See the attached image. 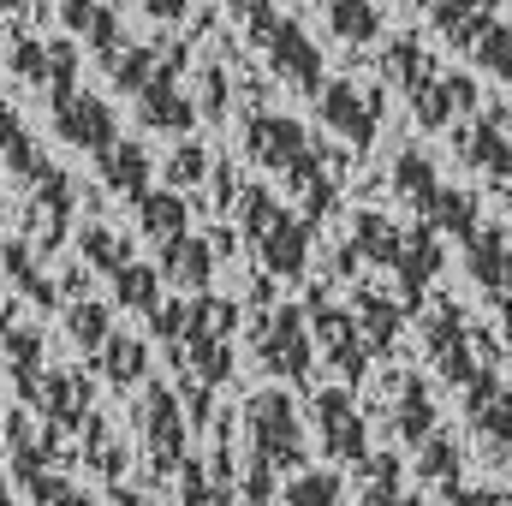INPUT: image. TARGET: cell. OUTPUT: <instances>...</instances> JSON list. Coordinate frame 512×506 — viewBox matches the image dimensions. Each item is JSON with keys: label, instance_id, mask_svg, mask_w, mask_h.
Returning a JSON list of instances; mask_svg holds the SVG:
<instances>
[{"label": "cell", "instance_id": "cell-31", "mask_svg": "<svg viewBox=\"0 0 512 506\" xmlns=\"http://www.w3.org/2000/svg\"><path fill=\"white\" fill-rule=\"evenodd\" d=\"M66 328H72V346H78V352H96V358H102V346L114 340L108 304H96V298H72V304H66Z\"/></svg>", "mask_w": 512, "mask_h": 506}, {"label": "cell", "instance_id": "cell-62", "mask_svg": "<svg viewBox=\"0 0 512 506\" xmlns=\"http://www.w3.org/2000/svg\"><path fill=\"white\" fill-rule=\"evenodd\" d=\"M501 310H507V328H512V298H507V304H501Z\"/></svg>", "mask_w": 512, "mask_h": 506}, {"label": "cell", "instance_id": "cell-45", "mask_svg": "<svg viewBox=\"0 0 512 506\" xmlns=\"http://www.w3.org/2000/svg\"><path fill=\"white\" fill-rule=\"evenodd\" d=\"M179 506H227V483L203 465H179Z\"/></svg>", "mask_w": 512, "mask_h": 506}, {"label": "cell", "instance_id": "cell-16", "mask_svg": "<svg viewBox=\"0 0 512 506\" xmlns=\"http://www.w3.org/2000/svg\"><path fill=\"white\" fill-rule=\"evenodd\" d=\"M24 405H36L54 429H72V423H84V411H90V381L72 376V370H42L36 393H30Z\"/></svg>", "mask_w": 512, "mask_h": 506}, {"label": "cell", "instance_id": "cell-24", "mask_svg": "<svg viewBox=\"0 0 512 506\" xmlns=\"http://www.w3.org/2000/svg\"><path fill=\"white\" fill-rule=\"evenodd\" d=\"M0 131H6V173H12V179L36 185V179H48V173H54V161L36 149V137L24 131V120H18V108H12V102L0 108Z\"/></svg>", "mask_w": 512, "mask_h": 506}, {"label": "cell", "instance_id": "cell-15", "mask_svg": "<svg viewBox=\"0 0 512 506\" xmlns=\"http://www.w3.org/2000/svg\"><path fill=\"white\" fill-rule=\"evenodd\" d=\"M465 423L501 453V447H512V387H501V376L489 370V376H477L471 387H465Z\"/></svg>", "mask_w": 512, "mask_h": 506}, {"label": "cell", "instance_id": "cell-39", "mask_svg": "<svg viewBox=\"0 0 512 506\" xmlns=\"http://www.w3.org/2000/svg\"><path fill=\"white\" fill-rule=\"evenodd\" d=\"M233 328H239V304L233 298H215V292L191 298V340H227Z\"/></svg>", "mask_w": 512, "mask_h": 506}, {"label": "cell", "instance_id": "cell-2", "mask_svg": "<svg viewBox=\"0 0 512 506\" xmlns=\"http://www.w3.org/2000/svg\"><path fill=\"white\" fill-rule=\"evenodd\" d=\"M251 346H256V364H262L274 381H310L316 334H310V322H304L298 304H280V310H268V316L256 310Z\"/></svg>", "mask_w": 512, "mask_h": 506}, {"label": "cell", "instance_id": "cell-29", "mask_svg": "<svg viewBox=\"0 0 512 506\" xmlns=\"http://www.w3.org/2000/svg\"><path fill=\"white\" fill-rule=\"evenodd\" d=\"M167 66V48H143V42H126L114 60H108V72H114V84H120V96H143L149 84H155V72Z\"/></svg>", "mask_w": 512, "mask_h": 506}, {"label": "cell", "instance_id": "cell-53", "mask_svg": "<svg viewBox=\"0 0 512 506\" xmlns=\"http://www.w3.org/2000/svg\"><path fill=\"white\" fill-rule=\"evenodd\" d=\"M48 48H54V84H48V90H54V96L78 90V84H72V78H78V54H72V42H48Z\"/></svg>", "mask_w": 512, "mask_h": 506}, {"label": "cell", "instance_id": "cell-32", "mask_svg": "<svg viewBox=\"0 0 512 506\" xmlns=\"http://www.w3.org/2000/svg\"><path fill=\"white\" fill-rule=\"evenodd\" d=\"M328 6V24H334V36L340 42H376L382 36V12H376V0H322Z\"/></svg>", "mask_w": 512, "mask_h": 506}, {"label": "cell", "instance_id": "cell-61", "mask_svg": "<svg viewBox=\"0 0 512 506\" xmlns=\"http://www.w3.org/2000/svg\"><path fill=\"white\" fill-rule=\"evenodd\" d=\"M18 6H24V0H6V12H12V18H18Z\"/></svg>", "mask_w": 512, "mask_h": 506}, {"label": "cell", "instance_id": "cell-46", "mask_svg": "<svg viewBox=\"0 0 512 506\" xmlns=\"http://www.w3.org/2000/svg\"><path fill=\"white\" fill-rule=\"evenodd\" d=\"M286 506H340V477L334 471H298L286 483Z\"/></svg>", "mask_w": 512, "mask_h": 506}, {"label": "cell", "instance_id": "cell-27", "mask_svg": "<svg viewBox=\"0 0 512 506\" xmlns=\"http://www.w3.org/2000/svg\"><path fill=\"white\" fill-rule=\"evenodd\" d=\"M441 274V239L435 227H411V245H405V262H399V280H405V304H417V292Z\"/></svg>", "mask_w": 512, "mask_h": 506}, {"label": "cell", "instance_id": "cell-56", "mask_svg": "<svg viewBox=\"0 0 512 506\" xmlns=\"http://www.w3.org/2000/svg\"><path fill=\"white\" fill-rule=\"evenodd\" d=\"M447 506H512L501 489H447Z\"/></svg>", "mask_w": 512, "mask_h": 506}, {"label": "cell", "instance_id": "cell-51", "mask_svg": "<svg viewBox=\"0 0 512 506\" xmlns=\"http://www.w3.org/2000/svg\"><path fill=\"white\" fill-rule=\"evenodd\" d=\"M227 6H233V18L251 30V42L262 48V36H268V30H274V18H280V12H274V0H227Z\"/></svg>", "mask_w": 512, "mask_h": 506}, {"label": "cell", "instance_id": "cell-57", "mask_svg": "<svg viewBox=\"0 0 512 506\" xmlns=\"http://www.w3.org/2000/svg\"><path fill=\"white\" fill-rule=\"evenodd\" d=\"M447 90H453V102H459V114H477V108H483V96H477V84H471L465 72H447Z\"/></svg>", "mask_w": 512, "mask_h": 506}, {"label": "cell", "instance_id": "cell-4", "mask_svg": "<svg viewBox=\"0 0 512 506\" xmlns=\"http://www.w3.org/2000/svg\"><path fill=\"white\" fill-rule=\"evenodd\" d=\"M137 423H143V453H149V471L155 477H173L185 465V447H191V417L179 405V393L167 381H149L143 387V405H137Z\"/></svg>", "mask_w": 512, "mask_h": 506}, {"label": "cell", "instance_id": "cell-11", "mask_svg": "<svg viewBox=\"0 0 512 506\" xmlns=\"http://www.w3.org/2000/svg\"><path fill=\"white\" fill-rule=\"evenodd\" d=\"M66 233H72V185H66L60 167H54V173L36 179L30 197H24V239H30L36 251H60Z\"/></svg>", "mask_w": 512, "mask_h": 506}, {"label": "cell", "instance_id": "cell-50", "mask_svg": "<svg viewBox=\"0 0 512 506\" xmlns=\"http://www.w3.org/2000/svg\"><path fill=\"white\" fill-rule=\"evenodd\" d=\"M84 42H90V48L102 54V66H108V60H114V54L126 48V36H120V12H114V6H96V18H90Z\"/></svg>", "mask_w": 512, "mask_h": 506}, {"label": "cell", "instance_id": "cell-41", "mask_svg": "<svg viewBox=\"0 0 512 506\" xmlns=\"http://www.w3.org/2000/svg\"><path fill=\"white\" fill-rule=\"evenodd\" d=\"M78 251H84L90 268H102V274H120V268L137 262V256H131V239L108 233V227H84V233H78Z\"/></svg>", "mask_w": 512, "mask_h": 506}, {"label": "cell", "instance_id": "cell-49", "mask_svg": "<svg viewBox=\"0 0 512 506\" xmlns=\"http://www.w3.org/2000/svg\"><path fill=\"white\" fill-rule=\"evenodd\" d=\"M358 471H364V495H370V506L382 501V495H399V489H405V483H399V459H393V453H370Z\"/></svg>", "mask_w": 512, "mask_h": 506}, {"label": "cell", "instance_id": "cell-35", "mask_svg": "<svg viewBox=\"0 0 512 506\" xmlns=\"http://www.w3.org/2000/svg\"><path fill=\"white\" fill-rule=\"evenodd\" d=\"M393 191H399V197H411L417 209H429V197L441 191V179H435V161H429L423 149H405V155L393 161Z\"/></svg>", "mask_w": 512, "mask_h": 506}, {"label": "cell", "instance_id": "cell-58", "mask_svg": "<svg viewBox=\"0 0 512 506\" xmlns=\"http://www.w3.org/2000/svg\"><path fill=\"white\" fill-rule=\"evenodd\" d=\"M143 12H149L155 24H179V18H185V0H143Z\"/></svg>", "mask_w": 512, "mask_h": 506}, {"label": "cell", "instance_id": "cell-36", "mask_svg": "<svg viewBox=\"0 0 512 506\" xmlns=\"http://www.w3.org/2000/svg\"><path fill=\"white\" fill-rule=\"evenodd\" d=\"M417 477L435 483V489H459V447L447 429H435L423 447H417Z\"/></svg>", "mask_w": 512, "mask_h": 506}, {"label": "cell", "instance_id": "cell-44", "mask_svg": "<svg viewBox=\"0 0 512 506\" xmlns=\"http://www.w3.org/2000/svg\"><path fill=\"white\" fill-rule=\"evenodd\" d=\"M215 173V155L203 149V143H179L173 155H167V185L173 191H191V185H203Z\"/></svg>", "mask_w": 512, "mask_h": 506}, {"label": "cell", "instance_id": "cell-30", "mask_svg": "<svg viewBox=\"0 0 512 506\" xmlns=\"http://www.w3.org/2000/svg\"><path fill=\"white\" fill-rule=\"evenodd\" d=\"M6 280H12L18 292H30L36 304H48V310L60 304V292H54V280H48V274L36 268V256H30V245H24V233H12V239H6Z\"/></svg>", "mask_w": 512, "mask_h": 506}, {"label": "cell", "instance_id": "cell-52", "mask_svg": "<svg viewBox=\"0 0 512 506\" xmlns=\"http://www.w3.org/2000/svg\"><path fill=\"white\" fill-rule=\"evenodd\" d=\"M274 471H280V465H268V459H256V453H251V465H245V501H251V506L274 501Z\"/></svg>", "mask_w": 512, "mask_h": 506}, {"label": "cell", "instance_id": "cell-14", "mask_svg": "<svg viewBox=\"0 0 512 506\" xmlns=\"http://www.w3.org/2000/svg\"><path fill=\"white\" fill-rule=\"evenodd\" d=\"M453 143H459V161H471L477 173L512 179V131H507V120H501V108L471 114V126L453 131Z\"/></svg>", "mask_w": 512, "mask_h": 506}, {"label": "cell", "instance_id": "cell-20", "mask_svg": "<svg viewBox=\"0 0 512 506\" xmlns=\"http://www.w3.org/2000/svg\"><path fill=\"white\" fill-rule=\"evenodd\" d=\"M465 268H471V280L489 292V298H512V245L495 233V227H483L471 245H465Z\"/></svg>", "mask_w": 512, "mask_h": 506}, {"label": "cell", "instance_id": "cell-6", "mask_svg": "<svg viewBox=\"0 0 512 506\" xmlns=\"http://www.w3.org/2000/svg\"><path fill=\"white\" fill-rule=\"evenodd\" d=\"M310 334H316V352L340 370V381H364V370H370V340H364V328H358L352 310H340L328 298H310Z\"/></svg>", "mask_w": 512, "mask_h": 506}, {"label": "cell", "instance_id": "cell-33", "mask_svg": "<svg viewBox=\"0 0 512 506\" xmlns=\"http://www.w3.org/2000/svg\"><path fill=\"white\" fill-rule=\"evenodd\" d=\"M102 376L114 381V387H137V381L149 376V352H143V340L137 334H114L108 346H102Z\"/></svg>", "mask_w": 512, "mask_h": 506}, {"label": "cell", "instance_id": "cell-25", "mask_svg": "<svg viewBox=\"0 0 512 506\" xmlns=\"http://www.w3.org/2000/svg\"><path fill=\"white\" fill-rule=\"evenodd\" d=\"M423 221H429L435 233H453L459 245H471V239L483 233V221H477V197H471V191H453V185H441V191L429 197Z\"/></svg>", "mask_w": 512, "mask_h": 506}, {"label": "cell", "instance_id": "cell-59", "mask_svg": "<svg viewBox=\"0 0 512 506\" xmlns=\"http://www.w3.org/2000/svg\"><path fill=\"white\" fill-rule=\"evenodd\" d=\"M48 506H96V501H90L84 489H72V483H66V489H60V495H54V501H48Z\"/></svg>", "mask_w": 512, "mask_h": 506}, {"label": "cell", "instance_id": "cell-28", "mask_svg": "<svg viewBox=\"0 0 512 506\" xmlns=\"http://www.w3.org/2000/svg\"><path fill=\"white\" fill-rule=\"evenodd\" d=\"M6 376H12V387H18L24 399L36 393V381H42V334H36V328L6 322Z\"/></svg>", "mask_w": 512, "mask_h": 506}, {"label": "cell", "instance_id": "cell-37", "mask_svg": "<svg viewBox=\"0 0 512 506\" xmlns=\"http://www.w3.org/2000/svg\"><path fill=\"white\" fill-rule=\"evenodd\" d=\"M185 381H203V387L233 381V352H227V340H185Z\"/></svg>", "mask_w": 512, "mask_h": 506}, {"label": "cell", "instance_id": "cell-13", "mask_svg": "<svg viewBox=\"0 0 512 506\" xmlns=\"http://www.w3.org/2000/svg\"><path fill=\"white\" fill-rule=\"evenodd\" d=\"M179 72H185V48H167V66H161V72H155V84L137 96V114H143V126H149V131H191V126H197V114H203V108H197V102H185V90L173 84Z\"/></svg>", "mask_w": 512, "mask_h": 506}, {"label": "cell", "instance_id": "cell-55", "mask_svg": "<svg viewBox=\"0 0 512 506\" xmlns=\"http://www.w3.org/2000/svg\"><path fill=\"white\" fill-rule=\"evenodd\" d=\"M96 6H102V0H60L66 30H72V36H84V30H90V18H96Z\"/></svg>", "mask_w": 512, "mask_h": 506}, {"label": "cell", "instance_id": "cell-9", "mask_svg": "<svg viewBox=\"0 0 512 506\" xmlns=\"http://www.w3.org/2000/svg\"><path fill=\"white\" fill-rule=\"evenodd\" d=\"M316 435H322V453L340 459V465H364L370 459V429L352 405L346 387H322L316 393Z\"/></svg>", "mask_w": 512, "mask_h": 506}, {"label": "cell", "instance_id": "cell-34", "mask_svg": "<svg viewBox=\"0 0 512 506\" xmlns=\"http://www.w3.org/2000/svg\"><path fill=\"white\" fill-rule=\"evenodd\" d=\"M6 66H12V78H24V84H54V48L18 36V24L6 30Z\"/></svg>", "mask_w": 512, "mask_h": 506}, {"label": "cell", "instance_id": "cell-18", "mask_svg": "<svg viewBox=\"0 0 512 506\" xmlns=\"http://www.w3.org/2000/svg\"><path fill=\"white\" fill-rule=\"evenodd\" d=\"M137 227H143V239H155V251H167V245H179L191 233V203L173 185L167 191H143L137 197Z\"/></svg>", "mask_w": 512, "mask_h": 506}, {"label": "cell", "instance_id": "cell-19", "mask_svg": "<svg viewBox=\"0 0 512 506\" xmlns=\"http://www.w3.org/2000/svg\"><path fill=\"white\" fill-rule=\"evenodd\" d=\"M96 167H102V185L120 191V197H131V203H137L143 191H155V185H149V179H155V161H149V149L131 143V137H120L114 149H102Z\"/></svg>", "mask_w": 512, "mask_h": 506}, {"label": "cell", "instance_id": "cell-22", "mask_svg": "<svg viewBox=\"0 0 512 506\" xmlns=\"http://www.w3.org/2000/svg\"><path fill=\"white\" fill-rule=\"evenodd\" d=\"M393 429H399V441H405V447H423V441L435 435V393H429V381L399 376V399H393Z\"/></svg>", "mask_w": 512, "mask_h": 506}, {"label": "cell", "instance_id": "cell-47", "mask_svg": "<svg viewBox=\"0 0 512 506\" xmlns=\"http://www.w3.org/2000/svg\"><path fill=\"white\" fill-rule=\"evenodd\" d=\"M149 334L161 340V346H185L191 340V298H173V304H161V310H149Z\"/></svg>", "mask_w": 512, "mask_h": 506}, {"label": "cell", "instance_id": "cell-54", "mask_svg": "<svg viewBox=\"0 0 512 506\" xmlns=\"http://www.w3.org/2000/svg\"><path fill=\"white\" fill-rule=\"evenodd\" d=\"M203 114H209V120H221V114H227V72H221V66H209V72H203Z\"/></svg>", "mask_w": 512, "mask_h": 506}, {"label": "cell", "instance_id": "cell-12", "mask_svg": "<svg viewBox=\"0 0 512 506\" xmlns=\"http://www.w3.org/2000/svg\"><path fill=\"white\" fill-rule=\"evenodd\" d=\"M310 149H316L310 131L298 120H286V114H251V126H245V155L262 161L268 173H292Z\"/></svg>", "mask_w": 512, "mask_h": 506}, {"label": "cell", "instance_id": "cell-21", "mask_svg": "<svg viewBox=\"0 0 512 506\" xmlns=\"http://www.w3.org/2000/svg\"><path fill=\"white\" fill-rule=\"evenodd\" d=\"M405 310H411V304H393V298H382L376 286H352V316H358V328H364L370 352H387V346L399 340Z\"/></svg>", "mask_w": 512, "mask_h": 506}, {"label": "cell", "instance_id": "cell-3", "mask_svg": "<svg viewBox=\"0 0 512 506\" xmlns=\"http://www.w3.org/2000/svg\"><path fill=\"white\" fill-rule=\"evenodd\" d=\"M245 429H251V453L280 465V471H304V423L286 387H262L245 399Z\"/></svg>", "mask_w": 512, "mask_h": 506}, {"label": "cell", "instance_id": "cell-40", "mask_svg": "<svg viewBox=\"0 0 512 506\" xmlns=\"http://www.w3.org/2000/svg\"><path fill=\"white\" fill-rule=\"evenodd\" d=\"M161 280H167L161 268L131 262V268L114 274V292H120V304H126V310H143V316H149V310H161Z\"/></svg>", "mask_w": 512, "mask_h": 506}, {"label": "cell", "instance_id": "cell-10", "mask_svg": "<svg viewBox=\"0 0 512 506\" xmlns=\"http://www.w3.org/2000/svg\"><path fill=\"white\" fill-rule=\"evenodd\" d=\"M54 126H60V137H66L72 149H90V155H102V149L120 143V120H114L108 96H90V90L54 96Z\"/></svg>", "mask_w": 512, "mask_h": 506}, {"label": "cell", "instance_id": "cell-8", "mask_svg": "<svg viewBox=\"0 0 512 506\" xmlns=\"http://www.w3.org/2000/svg\"><path fill=\"white\" fill-rule=\"evenodd\" d=\"M316 114H322V126L334 131L340 143L370 149V143H376V126H382V96L340 78V84H328V90L316 96Z\"/></svg>", "mask_w": 512, "mask_h": 506}, {"label": "cell", "instance_id": "cell-43", "mask_svg": "<svg viewBox=\"0 0 512 506\" xmlns=\"http://www.w3.org/2000/svg\"><path fill=\"white\" fill-rule=\"evenodd\" d=\"M382 72L393 78V84H405V96L423 84V78H435L429 72V54L411 42V36H399V42H387V54H382Z\"/></svg>", "mask_w": 512, "mask_h": 506}, {"label": "cell", "instance_id": "cell-5", "mask_svg": "<svg viewBox=\"0 0 512 506\" xmlns=\"http://www.w3.org/2000/svg\"><path fill=\"white\" fill-rule=\"evenodd\" d=\"M423 346H429L435 370H441L447 381H459V387H471L477 376H489L483 358H477V334L465 328V316L453 310V298H441V304L429 310V322H423Z\"/></svg>", "mask_w": 512, "mask_h": 506}, {"label": "cell", "instance_id": "cell-26", "mask_svg": "<svg viewBox=\"0 0 512 506\" xmlns=\"http://www.w3.org/2000/svg\"><path fill=\"white\" fill-rule=\"evenodd\" d=\"M489 24H495V0H435V30L453 48H477Z\"/></svg>", "mask_w": 512, "mask_h": 506}, {"label": "cell", "instance_id": "cell-60", "mask_svg": "<svg viewBox=\"0 0 512 506\" xmlns=\"http://www.w3.org/2000/svg\"><path fill=\"white\" fill-rule=\"evenodd\" d=\"M376 506H423V501H417V495H405V489H399V495H382V501H376Z\"/></svg>", "mask_w": 512, "mask_h": 506}, {"label": "cell", "instance_id": "cell-42", "mask_svg": "<svg viewBox=\"0 0 512 506\" xmlns=\"http://www.w3.org/2000/svg\"><path fill=\"white\" fill-rule=\"evenodd\" d=\"M84 459H90L108 483H120V477H126V447L114 441V429H108L102 417H90V423H84Z\"/></svg>", "mask_w": 512, "mask_h": 506}, {"label": "cell", "instance_id": "cell-1", "mask_svg": "<svg viewBox=\"0 0 512 506\" xmlns=\"http://www.w3.org/2000/svg\"><path fill=\"white\" fill-rule=\"evenodd\" d=\"M239 221H245V239L256 245V262L280 280H304L310 268V221L286 215L274 191L262 185H245L239 191Z\"/></svg>", "mask_w": 512, "mask_h": 506}, {"label": "cell", "instance_id": "cell-23", "mask_svg": "<svg viewBox=\"0 0 512 506\" xmlns=\"http://www.w3.org/2000/svg\"><path fill=\"white\" fill-rule=\"evenodd\" d=\"M352 245H358V256H370V262H382V268H393L399 274V262H405V245H411V233H399L387 215H376V209H364V215H352Z\"/></svg>", "mask_w": 512, "mask_h": 506}, {"label": "cell", "instance_id": "cell-17", "mask_svg": "<svg viewBox=\"0 0 512 506\" xmlns=\"http://www.w3.org/2000/svg\"><path fill=\"white\" fill-rule=\"evenodd\" d=\"M215 239H197V233H185L179 245H167L161 251V274H167V286H179L185 298H197V292H209V280H215Z\"/></svg>", "mask_w": 512, "mask_h": 506}, {"label": "cell", "instance_id": "cell-48", "mask_svg": "<svg viewBox=\"0 0 512 506\" xmlns=\"http://www.w3.org/2000/svg\"><path fill=\"white\" fill-rule=\"evenodd\" d=\"M471 54H477V66H483V72H495V78H507V84H512V30H507V24H489V30L477 36V48H471Z\"/></svg>", "mask_w": 512, "mask_h": 506}, {"label": "cell", "instance_id": "cell-7", "mask_svg": "<svg viewBox=\"0 0 512 506\" xmlns=\"http://www.w3.org/2000/svg\"><path fill=\"white\" fill-rule=\"evenodd\" d=\"M262 54H268V66H274L292 90H304V96H322V90H328V78H322V48L310 42V30H304L298 18H274V30L262 36Z\"/></svg>", "mask_w": 512, "mask_h": 506}, {"label": "cell", "instance_id": "cell-38", "mask_svg": "<svg viewBox=\"0 0 512 506\" xmlns=\"http://www.w3.org/2000/svg\"><path fill=\"white\" fill-rule=\"evenodd\" d=\"M405 102H411V114H417V126H423V131H441L453 114H459V102H453V90H447V72L423 78Z\"/></svg>", "mask_w": 512, "mask_h": 506}]
</instances>
